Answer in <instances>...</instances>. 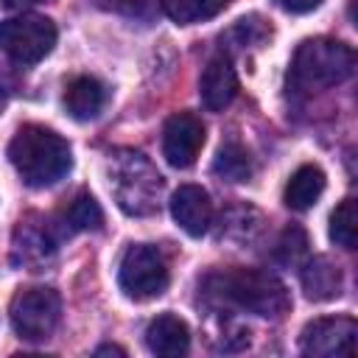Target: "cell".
I'll return each instance as SVG.
<instances>
[{"instance_id":"1","label":"cell","mask_w":358,"mask_h":358,"mask_svg":"<svg viewBox=\"0 0 358 358\" xmlns=\"http://www.w3.org/2000/svg\"><path fill=\"white\" fill-rule=\"evenodd\" d=\"M201 294L215 305H229L266 319H280L291 308L288 288L268 271L257 268H224L213 271L201 282Z\"/></svg>"},{"instance_id":"2","label":"cell","mask_w":358,"mask_h":358,"mask_svg":"<svg viewBox=\"0 0 358 358\" xmlns=\"http://www.w3.org/2000/svg\"><path fill=\"white\" fill-rule=\"evenodd\" d=\"M8 162L28 187H48L67 176L73 165L70 145L53 129L39 123H25L8 143Z\"/></svg>"},{"instance_id":"3","label":"cell","mask_w":358,"mask_h":358,"mask_svg":"<svg viewBox=\"0 0 358 358\" xmlns=\"http://www.w3.org/2000/svg\"><path fill=\"white\" fill-rule=\"evenodd\" d=\"M106 176H109V190L123 213L143 218L159 210L162 176L140 151L120 148L109 154Z\"/></svg>"},{"instance_id":"4","label":"cell","mask_w":358,"mask_h":358,"mask_svg":"<svg viewBox=\"0 0 358 358\" xmlns=\"http://www.w3.org/2000/svg\"><path fill=\"white\" fill-rule=\"evenodd\" d=\"M355 70V53L350 45L327 36L305 39L288 70V81L296 90H327L333 84H341Z\"/></svg>"},{"instance_id":"5","label":"cell","mask_w":358,"mask_h":358,"mask_svg":"<svg viewBox=\"0 0 358 358\" xmlns=\"http://www.w3.org/2000/svg\"><path fill=\"white\" fill-rule=\"evenodd\" d=\"M11 327L25 341H45L53 336L59 319H62V299L48 285L22 288L8 308Z\"/></svg>"},{"instance_id":"6","label":"cell","mask_w":358,"mask_h":358,"mask_svg":"<svg viewBox=\"0 0 358 358\" xmlns=\"http://www.w3.org/2000/svg\"><path fill=\"white\" fill-rule=\"evenodd\" d=\"M168 263L165 255L157 246L148 243H134L123 252L120 268H117V282L126 296L131 299H151L159 296L168 288Z\"/></svg>"},{"instance_id":"7","label":"cell","mask_w":358,"mask_h":358,"mask_svg":"<svg viewBox=\"0 0 358 358\" xmlns=\"http://www.w3.org/2000/svg\"><path fill=\"white\" fill-rule=\"evenodd\" d=\"M56 45V25L39 14L0 20V50L17 64H36Z\"/></svg>"},{"instance_id":"8","label":"cell","mask_w":358,"mask_h":358,"mask_svg":"<svg viewBox=\"0 0 358 358\" xmlns=\"http://www.w3.org/2000/svg\"><path fill=\"white\" fill-rule=\"evenodd\" d=\"M358 324L352 316H322L302 327L299 350L310 358H336L355 352Z\"/></svg>"},{"instance_id":"9","label":"cell","mask_w":358,"mask_h":358,"mask_svg":"<svg viewBox=\"0 0 358 358\" xmlns=\"http://www.w3.org/2000/svg\"><path fill=\"white\" fill-rule=\"evenodd\" d=\"M204 145V123L193 112H176L162 129V157L173 168H190Z\"/></svg>"},{"instance_id":"10","label":"cell","mask_w":358,"mask_h":358,"mask_svg":"<svg viewBox=\"0 0 358 358\" xmlns=\"http://www.w3.org/2000/svg\"><path fill=\"white\" fill-rule=\"evenodd\" d=\"M64 235L67 232H64L62 221H50V218H25V221H20V227L14 232L17 260L39 266L48 255L56 252V246Z\"/></svg>"},{"instance_id":"11","label":"cell","mask_w":358,"mask_h":358,"mask_svg":"<svg viewBox=\"0 0 358 358\" xmlns=\"http://www.w3.org/2000/svg\"><path fill=\"white\" fill-rule=\"evenodd\" d=\"M171 215L187 235L199 238L213 224V201H210L204 187L179 185V190L171 196Z\"/></svg>"},{"instance_id":"12","label":"cell","mask_w":358,"mask_h":358,"mask_svg":"<svg viewBox=\"0 0 358 358\" xmlns=\"http://www.w3.org/2000/svg\"><path fill=\"white\" fill-rule=\"evenodd\" d=\"M235 92H238V76H235L232 62L227 56H213L207 67L201 70V81H199L201 103L210 112H221L224 106L232 103Z\"/></svg>"},{"instance_id":"13","label":"cell","mask_w":358,"mask_h":358,"mask_svg":"<svg viewBox=\"0 0 358 358\" xmlns=\"http://www.w3.org/2000/svg\"><path fill=\"white\" fill-rule=\"evenodd\" d=\"M145 344L154 355H165V358L185 355L190 347V330L185 319L173 313H162L145 327Z\"/></svg>"},{"instance_id":"14","label":"cell","mask_w":358,"mask_h":358,"mask_svg":"<svg viewBox=\"0 0 358 358\" xmlns=\"http://www.w3.org/2000/svg\"><path fill=\"white\" fill-rule=\"evenodd\" d=\"M341 285H344L341 268L330 257L316 255L302 266V288L308 299H316V302L333 299L341 294Z\"/></svg>"},{"instance_id":"15","label":"cell","mask_w":358,"mask_h":358,"mask_svg":"<svg viewBox=\"0 0 358 358\" xmlns=\"http://www.w3.org/2000/svg\"><path fill=\"white\" fill-rule=\"evenodd\" d=\"M64 106L76 120H90L106 106V87L92 76H78L64 90Z\"/></svg>"},{"instance_id":"16","label":"cell","mask_w":358,"mask_h":358,"mask_svg":"<svg viewBox=\"0 0 358 358\" xmlns=\"http://www.w3.org/2000/svg\"><path fill=\"white\" fill-rule=\"evenodd\" d=\"M324 193V171L319 165H302L285 185V204L291 210H310Z\"/></svg>"},{"instance_id":"17","label":"cell","mask_w":358,"mask_h":358,"mask_svg":"<svg viewBox=\"0 0 358 358\" xmlns=\"http://www.w3.org/2000/svg\"><path fill=\"white\" fill-rule=\"evenodd\" d=\"M62 227L64 232H84V229H98L103 224V213L98 207V201L90 193H78L62 213Z\"/></svg>"},{"instance_id":"18","label":"cell","mask_w":358,"mask_h":358,"mask_svg":"<svg viewBox=\"0 0 358 358\" xmlns=\"http://www.w3.org/2000/svg\"><path fill=\"white\" fill-rule=\"evenodd\" d=\"M213 173L227 182H246L252 176V157L241 143H224L215 154Z\"/></svg>"},{"instance_id":"19","label":"cell","mask_w":358,"mask_h":358,"mask_svg":"<svg viewBox=\"0 0 358 358\" xmlns=\"http://www.w3.org/2000/svg\"><path fill=\"white\" fill-rule=\"evenodd\" d=\"M159 3H162V11L179 25L210 20L227 6V0H159Z\"/></svg>"},{"instance_id":"20","label":"cell","mask_w":358,"mask_h":358,"mask_svg":"<svg viewBox=\"0 0 358 358\" xmlns=\"http://www.w3.org/2000/svg\"><path fill=\"white\" fill-rule=\"evenodd\" d=\"M330 238L341 249H355V199H344L330 215Z\"/></svg>"},{"instance_id":"21","label":"cell","mask_w":358,"mask_h":358,"mask_svg":"<svg viewBox=\"0 0 358 358\" xmlns=\"http://www.w3.org/2000/svg\"><path fill=\"white\" fill-rule=\"evenodd\" d=\"M274 255H277L280 263H299V260L308 255V238H305V232H302L299 227L282 229Z\"/></svg>"},{"instance_id":"22","label":"cell","mask_w":358,"mask_h":358,"mask_svg":"<svg viewBox=\"0 0 358 358\" xmlns=\"http://www.w3.org/2000/svg\"><path fill=\"white\" fill-rule=\"evenodd\" d=\"M95 3L106 11H117V14H126V17H140V14L148 11L151 0H95Z\"/></svg>"},{"instance_id":"23","label":"cell","mask_w":358,"mask_h":358,"mask_svg":"<svg viewBox=\"0 0 358 358\" xmlns=\"http://www.w3.org/2000/svg\"><path fill=\"white\" fill-rule=\"evenodd\" d=\"M280 8L291 11V14H305V11H313L322 0H274Z\"/></svg>"},{"instance_id":"24","label":"cell","mask_w":358,"mask_h":358,"mask_svg":"<svg viewBox=\"0 0 358 358\" xmlns=\"http://www.w3.org/2000/svg\"><path fill=\"white\" fill-rule=\"evenodd\" d=\"M39 3H48V0H0L3 8H31V6H39Z\"/></svg>"},{"instance_id":"25","label":"cell","mask_w":358,"mask_h":358,"mask_svg":"<svg viewBox=\"0 0 358 358\" xmlns=\"http://www.w3.org/2000/svg\"><path fill=\"white\" fill-rule=\"evenodd\" d=\"M95 355H126V350H120V347H115V344H103V347L95 350Z\"/></svg>"},{"instance_id":"26","label":"cell","mask_w":358,"mask_h":358,"mask_svg":"<svg viewBox=\"0 0 358 358\" xmlns=\"http://www.w3.org/2000/svg\"><path fill=\"white\" fill-rule=\"evenodd\" d=\"M3 106H6V92H3V87H0V112H3Z\"/></svg>"}]
</instances>
